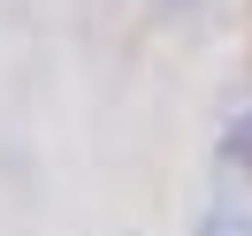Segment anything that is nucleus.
<instances>
[{"mask_svg": "<svg viewBox=\"0 0 252 236\" xmlns=\"http://www.w3.org/2000/svg\"><path fill=\"white\" fill-rule=\"evenodd\" d=\"M214 160H221L229 175H245V183H252V107L221 122V137H214Z\"/></svg>", "mask_w": 252, "mask_h": 236, "instance_id": "1", "label": "nucleus"}, {"mask_svg": "<svg viewBox=\"0 0 252 236\" xmlns=\"http://www.w3.org/2000/svg\"><path fill=\"white\" fill-rule=\"evenodd\" d=\"M191 236H252V206H245V198H206Z\"/></svg>", "mask_w": 252, "mask_h": 236, "instance_id": "2", "label": "nucleus"}, {"mask_svg": "<svg viewBox=\"0 0 252 236\" xmlns=\"http://www.w3.org/2000/svg\"><path fill=\"white\" fill-rule=\"evenodd\" d=\"M191 8H199V0H145V16H153V23H184Z\"/></svg>", "mask_w": 252, "mask_h": 236, "instance_id": "3", "label": "nucleus"}]
</instances>
